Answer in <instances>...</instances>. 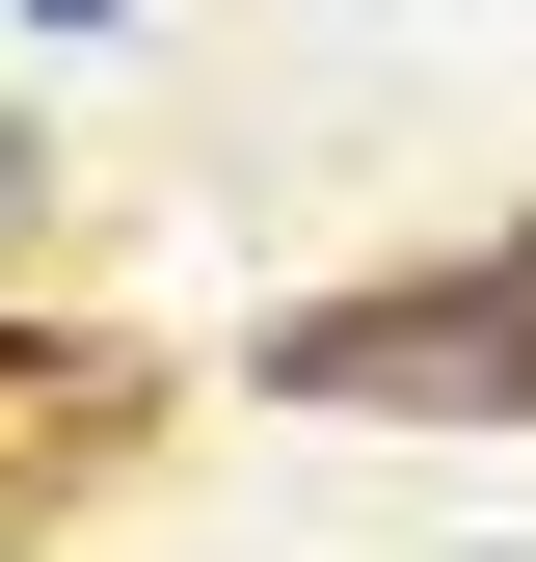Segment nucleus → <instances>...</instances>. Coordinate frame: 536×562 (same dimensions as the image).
Returning a JSON list of instances; mask_svg holds the SVG:
<instances>
[{
	"mask_svg": "<svg viewBox=\"0 0 536 562\" xmlns=\"http://www.w3.org/2000/svg\"><path fill=\"white\" fill-rule=\"evenodd\" d=\"M295 402H536V268L510 295H349V322H295L268 348Z\"/></svg>",
	"mask_w": 536,
	"mask_h": 562,
	"instance_id": "nucleus-1",
	"label": "nucleus"
},
{
	"mask_svg": "<svg viewBox=\"0 0 536 562\" xmlns=\"http://www.w3.org/2000/svg\"><path fill=\"white\" fill-rule=\"evenodd\" d=\"M27 215H54V188H27V161H0V241H27Z\"/></svg>",
	"mask_w": 536,
	"mask_h": 562,
	"instance_id": "nucleus-2",
	"label": "nucleus"
},
{
	"mask_svg": "<svg viewBox=\"0 0 536 562\" xmlns=\"http://www.w3.org/2000/svg\"><path fill=\"white\" fill-rule=\"evenodd\" d=\"M27 27H134V0H27Z\"/></svg>",
	"mask_w": 536,
	"mask_h": 562,
	"instance_id": "nucleus-3",
	"label": "nucleus"
}]
</instances>
